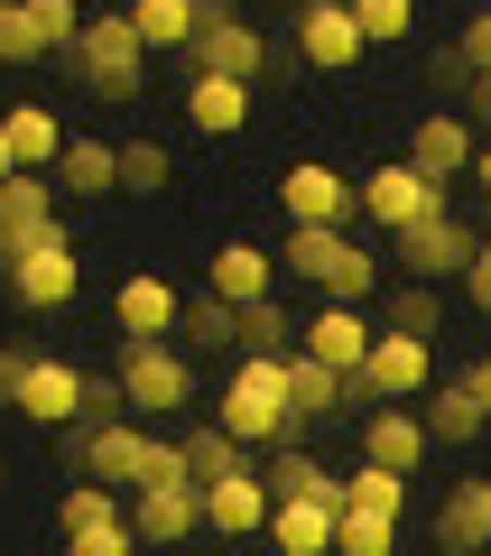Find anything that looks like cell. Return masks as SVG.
<instances>
[{
    "mask_svg": "<svg viewBox=\"0 0 491 556\" xmlns=\"http://www.w3.org/2000/svg\"><path fill=\"white\" fill-rule=\"evenodd\" d=\"M278 269H297L315 288V298H380V260L362 251L343 223H288V241H278Z\"/></svg>",
    "mask_w": 491,
    "mask_h": 556,
    "instance_id": "6da1fadb",
    "label": "cell"
},
{
    "mask_svg": "<svg viewBox=\"0 0 491 556\" xmlns=\"http://www.w3.org/2000/svg\"><path fill=\"white\" fill-rule=\"evenodd\" d=\"M65 65H75V84L93 102H139L149 93V47H139L130 10H102V20L75 28V47H65Z\"/></svg>",
    "mask_w": 491,
    "mask_h": 556,
    "instance_id": "7a4b0ae2",
    "label": "cell"
},
{
    "mask_svg": "<svg viewBox=\"0 0 491 556\" xmlns=\"http://www.w3.org/2000/svg\"><path fill=\"white\" fill-rule=\"evenodd\" d=\"M223 427H232L241 445H278V437H297V417H288V362L278 353H241L232 362V380H223Z\"/></svg>",
    "mask_w": 491,
    "mask_h": 556,
    "instance_id": "3957f363",
    "label": "cell"
},
{
    "mask_svg": "<svg viewBox=\"0 0 491 556\" xmlns=\"http://www.w3.org/2000/svg\"><path fill=\"white\" fill-rule=\"evenodd\" d=\"M121 399L139 417H167V408H196V362H186L177 334H121Z\"/></svg>",
    "mask_w": 491,
    "mask_h": 556,
    "instance_id": "277c9868",
    "label": "cell"
},
{
    "mask_svg": "<svg viewBox=\"0 0 491 556\" xmlns=\"http://www.w3.org/2000/svg\"><path fill=\"white\" fill-rule=\"evenodd\" d=\"M0 269H10V298H20L28 316H56L84 288V260H75V232H65V223H47V232L28 241V251H10Z\"/></svg>",
    "mask_w": 491,
    "mask_h": 556,
    "instance_id": "5b68a950",
    "label": "cell"
},
{
    "mask_svg": "<svg viewBox=\"0 0 491 556\" xmlns=\"http://www.w3.org/2000/svg\"><path fill=\"white\" fill-rule=\"evenodd\" d=\"M473 251H482V232H473L454 204H436V214H417V223H399V232H390V260L408 278H454Z\"/></svg>",
    "mask_w": 491,
    "mask_h": 556,
    "instance_id": "8992f818",
    "label": "cell"
},
{
    "mask_svg": "<svg viewBox=\"0 0 491 556\" xmlns=\"http://www.w3.org/2000/svg\"><path fill=\"white\" fill-rule=\"evenodd\" d=\"M288 38H297V65H315V75H353V65L372 56V38H362V20H353V0H306Z\"/></svg>",
    "mask_w": 491,
    "mask_h": 556,
    "instance_id": "52a82bcc",
    "label": "cell"
},
{
    "mask_svg": "<svg viewBox=\"0 0 491 556\" xmlns=\"http://www.w3.org/2000/svg\"><path fill=\"white\" fill-rule=\"evenodd\" d=\"M427 380H436V343H427V334H399V325H380L372 353H362V371H353V390H362V399H417Z\"/></svg>",
    "mask_w": 491,
    "mask_h": 556,
    "instance_id": "ba28073f",
    "label": "cell"
},
{
    "mask_svg": "<svg viewBox=\"0 0 491 556\" xmlns=\"http://www.w3.org/2000/svg\"><path fill=\"white\" fill-rule=\"evenodd\" d=\"M186 65H204V75H241V84L278 75L269 38H260L251 20H232V10H214V20H196V38H186Z\"/></svg>",
    "mask_w": 491,
    "mask_h": 556,
    "instance_id": "9c48e42d",
    "label": "cell"
},
{
    "mask_svg": "<svg viewBox=\"0 0 491 556\" xmlns=\"http://www.w3.org/2000/svg\"><path fill=\"white\" fill-rule=\"evenodd\" d=\"M436 204H454V186L427 177V167H408V159H390V167H372V177H362V214H372L380 232H399V223L436 214Z\"/></svg>",
    "mask_w": 491,
    "mask_h": 556,
    "instance_id": "30bf717a",
    "label": "cell"
},
{
    "mask_svg": "<svg viewBox=\"0 0 491 556\" xmlns=\"http://www.w3.org/2000/svg\"><path fill=\"white\" fill-rule=\"evenodd\" d=\"M372 334H380V316H362L353 298H325L306 325H297V353H315V362H335V371H362V353H372Z\"/></svg>",
    "mask_w": 491,
    "mask_h": 556,
    "instance_id": "8fae6325",
    "label": "cell"
},
{
    "mask_svg": "<svg viewBox=\"0 0 491 556\" xmlns=\"http://www.w3.org/2000/svg\"><path fill=\"white\" fill-rule=\"evenodd\" d=\"M473 121L454 112V102H436V112H417L408 121V167H427V177H445V186H464V167H473Z\"/></svg>",
    "mask_w": 491,
    "mask_h": 556,
    "instance_id": "7c38bea8",
    "label": "cell"
},
{
    "mask_svg": "<svg viewBox=\"0 0 491 556\" xmlns=\"http://www.w3.org/2000/svg\"><path fill=\"white\" fill-rule=\"evenodd\" d=\"M278 204H288V223H353L362 186H343V167H325V159H297L278 177Z\"/></svg>",
    "mask_w": 491,
    "mask_h": 556,
    "instance_id": "4fadbf2b",
    "label": "cell"
},
{
    "mask_svg": "<svg viewBox=\"0 0 491 556\" xmlns=\"http://www.w3.org/2000/svg\"><path fill=\"white\" fill-rule=\"evenodd\" d=\"M10 408H20L28 427H65V417H84V371H75V362H56V353H28Z\"/></svg>",
    "mask_w": 491,
    "mask_h": 556,
    "instance_id": "5bb4252c",
    "label": "cell"
},
{
    "mask_svg": "<svg viewBox=\"0 0 491 556\" xmlns=\"http://www.w3.org/2000/svg\"><path fill=\"white\" fill-rule=\"evenodd\" d=\"M288 362V417H297V437H306V427H325V417H343V399H362L353 390V371H335V362H315V353H278Z\"/></svg>",
    "mask_w": 491,
    "mask_h": 556,
    "instance_id": "9a60e30c",
    "label": "cell"
},
{
    "mask_svg": "<svg viewBox=\"0 0 491 556\" xmlns=\"http://www.w3.org/2000/svg\"><path fill=\"white\" fill-rule=\"evenodd\" d=\"M47 223H56V177H47V167H10V177H0V260L28 251Z\"/></svg>",
    "mask_w": 491,
    "mask_h": 556,
    "instance_id": "2e32d148",
    "label": "cell"
},
{
    "mask_svg": "<svg viewBox=\"0 0 491 556\" xmlns=\"http://www.w3.org/2000/svg\"><path fill=\"white\" fill-rule=\"evenodd\" d=\"M130 529L149 538V547H177V538L204 529V492L196 482H139L130 492Z\"/></svg>",
    "mask_w": 491,
    "mask_h": 556,
    "instance_id": "e0dca14e",
    "label": "cell"
},
{
    "mask_svg": "<svg viewBox=\"0 0 491 556\" xmlns=\"http://www.w3.org/2000/svg\"><path fill=\"white\" fill-rule=\"evenodd\" d=\"M362 455H372V464H399V473H417V464L436 455V437H427V417H417L408 399H380V408L362 417Z\"/></svg>",
    "mask_w": 491,
    "mask_h": 556,
    "instance_id": "ac0fdd59",
    "label": "cell"
},
{
    "mask_svg": "<svg viewBox=\"0 0 491 556\" xmlns=\"http://www.w3.org/2000/svg\"><path fill=\"white\" fill-rule=\"evenodd\" d=\"M196 492H204V529H223V538H251V529H269V482H260L251 464H232V473L196 482Z\"/></svg>",
    "mask_w": 491,
    "mask_h": 556,
    "instance_id": "d6986e66",
    "label": "cell"
},
{
    "mask_svg": "<svg viewBox=\"0 0 491 556\" xmlns=\"http://www.w3.org/2000/svg\"><path fill=\"white\" fill-rule=\"evenodd\" d=\"M56 195H75V204H102V195H121V149L112 139H75L65 130V149H56Z\"/></svg>",
    "mask_w": 491,
    "mask_h": 556,
    "instance_id": "ffe728a7",
    "label": "cell"
},
{
    "mask_svg": "<svg viewBox=\"0 0 491 556\" xmlns=\"http://www.w3.org/2000/svg\"><path fill=\"white\" fill-rule=\"evenodd\" d=\"M186 121H196V139H232L241 121H251V84H241V75H204V65H186Z\"/></svg>",
    "mask_w": 491,
    "mask_h": 556,
    "instance_id": "44dd1931",
    "label": "cell"
},
{
    "mask_svg": "<svg viewBox=\"0 0 491 556\" xmlns=\"http://www.w3.org/2000/svg\"><path fill=\"white\" fill-rule=\"evenodd\" d=\"M177 288H167V278L158 269H139V278H121L112 288V334H177Z\"/></svg>",
    "mask_w": 491,
    "mask_h": 556,
    "instance_id": "7402d4cb",
    "label": "cell"
},
{
    "mask_svg": "<svg viewBox=\"0 0 491 556\" xmlns=\"http://www.w3.org/2000/svg\"><path fill=\"white\" fill-rule=\"evenodd\" d=\"M335 501H315V492H278L269 501V538H278V547H288V556H325V547H335Z\"/></svg>",
    "mask_w": 491,
    "mask_h": 556,
    "instance_id": "603a6c76",
    "label": "cell"
},
{
    "mask_svg": "<svg viewBox=\"0 0 491 556\" xmlns=\"http://www.w3.org/2000/svg\"><path fill=\"white\" fill-rule=\"evenodd\" d=\"M204 288L232 298V306H251V298H269V288H278V260L260 251V241H223V251L204 260Z\"/></svg>",
    "mask_w": 491,
    "mask_h": 556,
    "instance_id": "cb8c5ba5",
    "label": "cell"
},
{
    "mask_svg": "<svg viewBox=\"0 0 491 556\" xmlns=\"http://www.w3.org/2000/svg\"><path fill=\"white\" fill-rule=\"evenodd\" d=\"M417 417H427L436 445H473V437L491 427V408L464 390V380H427V390H417Z\"/></svg>",
    "mask_w": 491,
    "mask_h": 556,
    "instance_id": "d4e9b609",
    "label": "cell"
},
{
    "mask_svg": "<svg viewBox=\"0 0 491 556\" xmlns=\"http://www.w3.org/2000/svg\"><path fill=\"white\" fill-rule=\"evenodd\" d=\"M0 139H10V159H20V167H56L65 121L47 112V102H10V112H0Z\"/></svg>",
    "mask_w": 491,
    "mask_h": 556,
    "instance_id": "484cf974",
    "label": "cell"
},
{
    "mask_svg": "<svg viewBox=\"0 0 491 556\" xmlns=\"http://www.w3.org/2000/svg\"><path fill=\"white\" fill-rule=\"evenodd\" d=\"M436 538H445V547H491V473H473V482H454V501L445 510H436Z\"/></svg>",
    "mask_w": 491,
    "mask_h": 556,
    "instance_id": "4316f807",
    "label": "cell"
},
{
    "mask_svg": "<svg viewBox=\"0 0 491 556\" xmlns=\"http://www.w3.org/2000/svg\"><path fill=\"white\" fill-rule=\"evenodd\" d=\"M139 28V47L149 56H186V38H196V0H121Z\"/></svg>",
    "mask_w": 491,
    "mask_h": 556,
    "instance_id": "83f0119b",
    "label": "cell"
},
{
    "mask_svg": "<svg viewBox=\"0 0 491 556\" xmlns=\"http://www.w3.org/2000/svg\"><path fill=\"white\" fill-rule=\"evenodd\" d=\"M177 455H186V473H196V482H214V473H232V464H251V445H241L223 417H196V427L177 437Z\"/></svg>",
    "mask_w": 491,
    "mask_h": 556,
    "instance_id": "f1b7e54d",
    "label": "cell"
},
{
    "mask_svg": "<svg viewBox=\"0 0 491 556\" xmlns=\"http://www.w3.org/2000/svg\"><path fill=\"white\" fill-rule=\"evenodd\" d=\"M408 482H417V473H399V464H372V455H362L353 473H343V510H380V519H399V510H408Z\"/></svg>",
    "mask_w": 491,
    "mask_h": 556,
    "instance_id": "f546056e",
    "label": "cell"
},
{
    "mask_svg": "<svg viewBox=\"0 0 491 556\" xmlns=\"http://www.w3.org/2000/svg\"><path fill=\"white\" fill-rule=\"evenodd\" d=\"M177 334L196 343V353H232V334H241V306L204 288V298H186V306H177Z\"/></svg>",
    "mask_w": 491,
    "mask_h": 556,
    "instance_id": "4dcf8cb0",
    "label": "cell"
},
{
    "mask_svg": "<svg viewBox=\"0 0 491 556\" xmlns=\"http://www.w3.org/2000/svg\"><path fill=\"white\" fill-rule=\"evenodd\" d=\"M167 186H177L167 139H121V195H167Z\"/></svg>",
    "mask_w": 491,
    "mask_h": 556,
    "instance_id": "1f68e13d",
    "label": "cell"
},
{
    "mask_svg": "<svg viewBox=\"0 0 491 556\" xmlns=\"http://www.w3.org/2000/svg\"><path fill=\"white\" fill-rule=\"evenodd\" d=\"M288 343H297V325H288V306H278V288L241 306V334H232V353H288Z\"/></svg>",
    "mask_w": 491,
    "mask_h": 556,
    "instance_id": "d6a6232c",
    "label": "cell"
},
{
    "mask_svg": "<svg viewBox=\"0 0 491 556\" xmlns=\"http://www.w3.org/2000/svg\"><path fill=\"white\" fill-rule=\"evenodd\" d=\"M436 278H399L390 298H380V325H399V334H436Z\"/></svg>",
    "mask_w": 491,
    "mask_h": 556,
    "instance_id": "836d02e7",
    "label": "cell"
},
{
    "mask_svg": "<svg viewBox=\"0 0 491 556\" xmlns=\"http://www.w3.org/2000/svg\"><path fill=\"white\" fill-rule=\"evenodd\" d=\"M38 56H56L47 28H38V10H28V0H0V65H38Z\"/></svg>",
    "mask_w": 491,
    "mask_h": 556,
    "instance_id": "e575fe53",
    "label": "cell"
},
{
    "mask_svg": "<svg viewBox=\"0 0 491 556\" xmlns=\"http://www.w3.org/2000/svg\"><path fill=\"white\" fill-rule=\"evenodd\" d=\"M390 538H399V519H380V510H343L335 519V547L343 556H390Z\"/></svg>",
    "mask_w": 491,
    "mask_h": 556,
    "instance_id": "d590c367",
    "label": "cell"
},
{
    "mask_svg": "<svg viewBox=\"0 0 491 556\" xmlns=\"http://www.w3.org/2000/svg\"><path fill=\"white\" fill-rule=\"evenodd\" d=\"M353 20H362V38H372V47H390V38H408V28H417V0H353Z\"/></svg>",
    "mask_w": 491,
    "mask_h": 556,
    "instance_id": "8d00e7d4",
    "label": "cell"
},
{
    "mask_svg": "<svg viewBox=\"0 0 491 556\" xmlns=\"http://www.w3.org/2000/svg\"><path fill=\"white\" fill-rule=\"evenodd\" d=\"M93 519H121V492H112V482H93V473H84L75 492H65V529H93Z\"/></svg>",
    "mask_w": 491,
    "mask_h": 556,
    "instance_id": "74e56055",
    "label": "cell"
},
{
    "mask_svg": "<svg viewBox=\"0 0 491 556\" xmlns=\"http://www.w3.org/2000/svg\"><path fill=\"white\" fill-rule=\"evenodd\" d=\"M28 10H38L47 47H56V56H65V47H75V28H84V10H75V0H28Z\"/></svg>",
    "mask_w": 491,
    "mask_h": 556,
    "instance_id": "f35d334b",
    "label": "cell"
},
{
    "mask_svg": "<svg viewBox=\"0 0 491 556\" xmlns=\"http://www.w3.org/2000/svg\"><path fill=\"white\" fill-rule=\"evenodd\" d=\"M454 56H464L473 75L491 65V0H473V20H464V38H454Z\"/></svg>",
    "mask_w": 491,
    "mask_h": 556,
    "instance_id": "ab89813d",
    "label": "cell"
},
{
    "mask_svg": "<svg viewBox=\"0 0 491 556\" xmlns=\"http://www.w3.org/2000/svg\"><path fill=\"white\" fill-rule=\"evenodd\" d=\"M454 112H464L473 130H491V65H482V75H473V84H464V93H454Z\"/></svg>",
    "mask_w": 491,
    "mask_h": 556,
    "instance_id": "60d3db41",
    "label": "cell"
},
{
    "mask_svg": "<svg viewBox=\"0 0 491 556\" xmlns=\"http://www.w3.org/2000/svg\"><path fill=\"white\" fill-rule=\"evenodd\" d=\"M454 278H464V298H473V306H482V316H491V251H473V260H464V269H454Z\"/></svg>",
    "mask_w": 491,
    "mask_h": 556,
    "instance_id": "b9f144b4",
    "label": "cell"
},
{
    "mask_svg": "<svg viewBox=\"0 0 491 556\" xmlns=\"http://www.w3.org/2000/svg\"><path fill=\"white\" fill-rule=\"evenodd\" d=\"M20 371H28V343H0V408H10V390H20Z\"/></svg>",
    "mask_w": 491,
    "mask_h": 556,
    "instance_id": "7bdbcfd3",
    "label": "cell"
},
{
    "mask_svg": "<svg viewBox=\"0 0 491 556\" xmlns=\"http://www.w3.org/2000/svg\"><path fill=\"white\" fill-rule=\"evenodd\" d=\"M464 84H473V65L445 47V56H436V93H464Z\"/></svg>",
    "mask_w": 491,
    "mask_h": 556,
    "instance_id": "ee69618b",
    "label": "cell"
},
{
    "mask_svg": "<svg viewBox=\"0 0 491 556\" xmlns=\"http://www.w3.org/2000/svg\"><path fill=\"white\" fill-rule=\"evenodd\" d=\"M464 177H473V186H482V195H491V130L473 139V167H464Z\"/></svg>",
    "mask_w": 491,
    "mask_h": 556,
    "instance_id": "f6af8a7d",
    "label": "cell"
},
{
    "mask_svg": "<svg viewBox=\"0 0 491 556\" xmlns=\"http://www.w3.org/2000/svg\"><path fill=\"white\" fill-rule=\"evenodd\" d=\"M464 390H473V399H482V408H491V353H482V362H473V371H464Z\"/></svg>",
    "mask_w": 491,
    "mask_h": 556,
    "instance_id": "bcb514c9",
    "label": "cell"
},
{
    "mask_svg": "<svg viewBox=\"0 0 491 556\" xmlns=\"http://www.w3.org/2000/svg\"><path fill=\"white\" fill-rule=\"evenodd\" d=\"M10 167H20V159H10V139H0V177H10Z\"/></svg>",
    "mask_w": 491,
    "mask_h": 556,
    "instance_id": "7dc6e473",
    "label": "cell"
},
{
    "mask_svg": "<svg viewBox=\"0 0 491 556\" xmlns=\"http://www.w3.org/2000/svg\"><path fill=\"white\" fill-rule=\"evenodd\" d=\"M0 482H10V464H0Z\"/></svg>",
    "mask_w": 491,
    "mask_h": 556,
    "instance_id": "c3c4849f",
    "label": "cell"
},
{
    "mask_svg": "<svg viewBox=\"0 0 491 556\" xmlns=\"http://www.w3.org/2000/svg\"><path fill=\"white\" fill-rule=\"evenodd\" d=\"M482 251H491V232H482Z\"/></svg>",
    "mask_w": 491,
    "mask_h": 556,
    "instance_id": "681fc988",
    "label": "cell"
}]
</instances>
